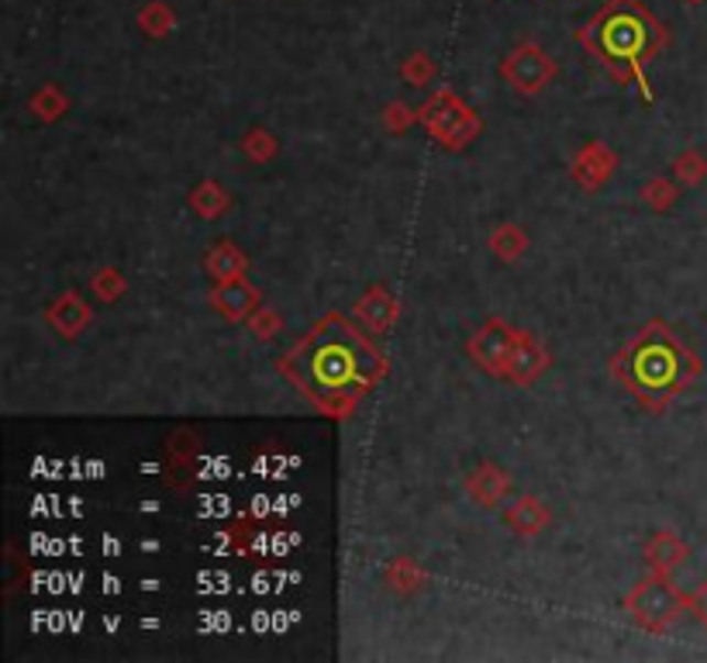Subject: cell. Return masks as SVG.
Returning a JSON list of instances; mask_svg holds the SVG:
<instances>
[{
	"instance_id": "cell-6",
	"label": "cell",
	"mask_w": 707,
	"mask_h": 663,
	"mask_svg": "<svg viewBox=\"0 0 707 663\" xmlns=\"http://www.w3.org/2000/svg\"><path fill=\"white\" fill-rule=\"evenodd\" d=\"M690 4H700V0H690Z\"/></svg>"
},
{
	"instance_id": "cell-3",
	"label": "cell",
	"mask_w": 707,
	"mask_h": 663,
	"mask_svg": "<svg viewBox=\"0 0 707 663\" xmlns=\"http://www.w3.org/2000/svg\"><path fill=\"white\" fill-rule=\"evenodd\" d=\"M694 373L697 360L663 325H649L642 336L628 343L618 360V377L645 401H666L679 394Z\"/></svg>"
},
{
	"instance_id": "cell-4",
	"label": "cell",
	"mask_w": 707,
	"mask_h": 663,
	"mask_svg": "<svg viewBox=\"0 0 707 663\" xmlns=\"http://www.w3.org/2000/svg\"><path fill=\"white\" fill-rule=\"evenodd\" d=\"M553 73H556L553 59H548L539 45H521L504 63V76L518 90H539Z\"/></svg>"
},
{
	"instance_id": "cell-5",
	"label": "cell",
	"mask_w": 707,
	"mask_h": 663,
	"mask_svg": "<svg viewBox=\"0 0 707 663\" xmlns=\"http://www.w3.org/2000/svg\"><path fill=\"white\" fill-rule=\"evenodd\" d=\"M142 24L152 32V35H163V29H170V11L163 4H152L145 14H142Z\"/></svg>"
},
{
	"instance_id": "cell-2",
	"label": "cell",
	"mask_w": 707,
	"mask_h": 663,
	"mask_svg": "<svg viewBox=\"0 0 707 663\" xmlns=\"http://www.w3.org/2000/svg\"><path fill=\"white\" fill-rule=\"evenodd\" d=\"M576 42H580L594 59L605 63L618 80H635L649 97L645 66L663 53L670 35L642 0H608V4L576 32Z\"/></svg>"
},
{
	"instance_id": "cell-1",
	"label": "cell",
	"mask_w": 707,
	"mask_h": 663,
	"mask_svg": "<svg viewBox=\"0 0 707 663\" xmlns=\"http://www.w3.org/2000/svg\"><path fill=\"white\" fill-rule=\"evenodd\" d=\"M377 356L366 346L349 325L338 318L322 322L311 336L291 352L286 373L322 404H338L346 398L362 394L377 373Z\"/></svg>"
}]
</instances>
